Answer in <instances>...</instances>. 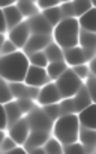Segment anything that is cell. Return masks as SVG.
Returning <instances> with one entry per match:
<instances>
[{"label": "cell", "instance_id": "35", "mask_svg": "<svg viewBox=\"0 0 96 154\" xmlns=\"http://www.w3.org/2000/svg\"><path fill=\"white\" fill-rule=\"evenodd\" d=\"M18 143L9 136V137H3V140H2V151H3V154L5 152H9V151H12V149H15V148H18L17 146Z\"/></svg>", "mask_w": 96, "mask_h": 154}, {"label": "cell", "instance_id": "12", "mask_svg": "<svg viewBox=\"0 0 96 154\" xmlns=\"http://www.w3.org/2000/svg\"><path fill=\"white\" fill-rule=\"evenodd\" d=\"M50 44V38L45 35H30L24 50L27 54L36 53V51H42V48H47V45Z\"/></svg>", "mask_w": 96, "mask_h": 154}, {"label": "cell", "instance_id": "25", "mask_svg": "<svg viewBox=\"0 0 96 154\" xmlns=\"http://www.w3.org/2000/svg\"><path fill=\"white\" fill-rule=\"evenodd\" d=\"M78 139L81 140V145H83L84 148H86V146H93V145H95V139H96L95 130L81 128V131H78Z\"/></svg>", "mask_w": 96, "mask_h": 154}, {"label": "cell", "instance_id": "16", "mask_svg": "<svg viewBox=\"0 0 96 154\" xmlns=\"http://www.w3.org/2000/svg\"><path fill=\"white\" fill-rule=\"evenodd\" d=\"M72 104H74V112H81L90 104H93V100L90 98L86 88H80V91L72 98Z\"/></svg>", "mask_w": 96, "mask_h": 154}, {"label": "cell", "instance_id": "1", "mask_svg": "<svg viewBox=\"0 0 96 154\" xmlns=\"http://www.w3.org/2000/svg\"><path fill=\"white\" fill-rule=\"evenodd\" d=\"M29 66H30L29 56L21 51H15L12 54L3 56L2 62H0V71H2L3 79L12 83L24 82Z\"/></svg>", "mask_w": 96, "mask_h": 154}, {"label": "cell", "instance_id": "20", "mask_svg": "<svg viewBox=\"0 0 96 154\" xmlns=\"http://www.w3.org/2000/svg\"><path fill=\"white\" fill-rule=\"evenodd\" d=\"M42 17L50 23V26L53 27H56L62 20H63V17H62V12H60V6H54V8H50V9H45V11H42Z\"/></svg>", "mask_w": 96, "mask_h": 154}, {"label": "cell", "instance_id": "38", "mask_svg": "<svg viewBox=\"0 0 96 154\" xmlns=\"http://www.w3.org/2000/svg\"><path fill=\"white\" fill-rule=\"evenodd\" d=\"M8 122H9V119H8V113H6L5 107L2 106V128H3V130L8 127Z\"/></svg>", "mask_w": 96, "mask_h": 154}, {"label": "cell", "instance_id": "3", "mask_svg": "<svg viewBox=\"0 0 96 154\" xmlns=\"http://www.w3.org/2000/svg\"><path fill=\"white\" fill-rule=\"evenodd\" d=\"M78 131H80V122H78L77 115H74V113H68V115L60 116L54 124L56 139L65 145L77 142Z\"/></svg>", "mask_w": 96, "mask_h": 154}, {"label": "cell", "instance_id": "36", "mask_svg": "<svg viewBox=\"0 0 96 154\" xmlns=\"http://www.w3.org/2000/svg\"><path fill=\"white\" fill-rule=\"evenodd\" d=\"M36 5H38L39 9L45 11V9H50V8L59 6V5H60V0H38Z\"/></svg>", "mask_w": 96, "mask_h": 154}, {"label": "cell", "instance_id": "26", "mask_svg": "<svg viewBox=\"0 0 96 154\" xmlns=\"http://www.w3.org/2000/svg\"><path fill=\"white\" fill-rule=\"evenodd\" d=\"M72 6L75 11V17H80L93 8V2L92 0H72Z\"/></svg>", "mask_w": 96, "mask_h": 154}, {"label": "cell", "instance_id": "27", "mask_svg": "<svg viewBox=\"0 0 96 154\" xmlns=\"http://www.w3.org/2000/svg\"><path fill=\"white\" fill-rule=\"evenodd\" d=\"M29 62H30V65H35L39 68H45L48 65V59L44 51H36V53L29 54Z\"/></svg>", "mask_w": 96, "mask_h": 154}, {"label": "cell", "instance_id": "17", "mask_svg": "<svg viewBox=\"0 0 96 154\" xmlns=\"http://www.w3.org/2000/svg\"><path fill=\"white\" fill-rule=\"evenodd\" d=\"M78 26L81 30H87V32H95L96 30V21H95V8L89 9L87 12H84L83 15H80L77 18Z\"/></svg>", "mask_w": 96, "mask_h": 154}, {"label": "cell", "instance_id": "14", "mask_svg": "<svg viewBox=\"0 0 96 154\" xmlns=\"http://www.w3.org/2000/svg\"><path fill=\"white\" fill-rule=\"evenodd\" d=\"M11 89H12V94L17 95L20 100H30V98H36L39 95V91L38 88H32V86H27L26 83H12L11 85Z\"/></svg>", "mask_w": 96, "mask_h": 154}, {"label": "cell", "instance_id": "33", "mask_svg": "<svg viewBox=\"0 0 96 154\" xmlns=\"http://www.w3.org/2000/svg\"><path fill=\"white\" fill-rule=\"evenodd\" d=\"M17 45L11 41V39H5L3 41V44H2V54L3 56H8V54H12V53H15L17 51Z\"/></svg>", "mask_w": 96, "mask_h": 154}, {"label": "cell", "instance_id": "4", "mask_svg": "<svg viewBox=\"0 0 96 154\" xmlns=\"http://www.w3.org/2000/svg\"><path fill=\"white\" fill-rule=\"evenodd\" d=\"M56 86H57V89H59V92H60V97L69 98V97L75 95V94L80 91V88H81V80L72 72V69H71V71L66 69V71L59 77V79H57Z\"/></svg>", "mask_w": 96, "mask_h": 154}, {"label": "cell", "instance_id": "24", "mask_svg": "<svg viewBox=\"0 0 96 154\" xmlns=\"http://www.w3.org/2000/svg\"><path fill=\"white\" fill-rule=\"evenodd\" d=\"M65 71H66V63L63 60L62 62H50L48 68H47V74L51 79H59Z\"/></svg>", "mask_w": 96, "mask_h": 154}, {"label": "cell", "instance_id": "39", "mask_svg": "<svg viewBox=\"0 0 96 154\" xmlns=\"http://www.w3.org/2000/svg\"><path fill=\"white\" fill-rule=\"evenodd\" d=\"M18 2H20V0H0V5H2V9H3V8L12 6V5H15Z\"/></svg>", "mask_w": 96, "mask_h": 154}, {"label": "cell", "instance_id": "34", "mask_svg": "<svg viewBox=\"0 0 96 154\" xmlns=\"http://www.w3.org/2000/svg\"><path fill=\"white\" fill-rule=\"evenodd\" d=\"M44 113L50 118V119H56L60 113V106L57 104H50V106H45L44 107Z\"/></svg>", "mask_w": 96, "mask_h": 154}, {"label": "cell", "instance_id": "19", "mask_svg": "<svg viewBox=\"0 0 96 154\" xmlns=\"http://www.w3.org/2000/svg\"><path fill=\"white\" fill-rule=\"evenodd\" d=\"M47 131H32L29 134V139L26 140V146L27 149H33V148H38V146H42L45 145L47 142Z\"/></svg>", "mask_w": 96, "mask_h": 154}, {"label": "cell", "instance_id": "28", "mask_svg": "<svg viewBox=\"0 0 96 154\" xmlns=\"http://www.w3.org/2000/svg\"><path fill=\"white\" fill-rule=\"evenodd\" d=\"M47 154H63V146L57 139H48L44 145Z\"/></svg>", "mask_w": 96, "mask_h": 154}, {"label": "cell", "instance_id": "13", "mask_svg": "<svg viewBox=\"0 0 96 154\" xmlns=\"http://www.w3.org/2000/svg\"><path fill=\"white\" fill-rule=\"evenodd\" d=\"M2 15L5 17V20H6V23H8V27H9L11 30H12L14 27H17L18 24H21L23 14H21V11L18 9L17 5L3 8V9H2Z\"/></svg>", "mask_w": 96, "mask_h": 154}, {"label": "cell", "instance_id": "8", "mask_svg": "<svg viewBox=\"0 0 96 154\" xmlns=\"http://www.w3.org/2000/svg\"><path fill=\"white\" fill-rule=\"evenodd\" d=\"M30 38V27L27 23H21L17 27H14L9 33V39L17 45V47H26L27 41Z\"/></svg>", "mask_w": 96, "mask_h": 154}, {"label": "cell", "instance_id": "22", "mask_svg": "<svg viewBox=\"0 0 96 154\" xmlns=\"http://www.w3.org/2000/svg\"><path fill=\"white\" fill-rule=\"evenodd\" d=\"M3 107H5V110H6V113H8V119H9V122H18L20 121V116H21V107L18 106V103H14V101H11V103H8V104H3Z\"/></svg>", "mask_w": 96, "mask_h": 154}, {"label": "cell", "instance_id": "42", "mask_svg": "<svg viewBox=\"0 0 96 154\" xmlns=\"http://www.w3.org/2000/svg\"><path fill=\"white\" fill-rule=\"evenodd\" d=\"M62 3H65V2H72V0H60Z\"/></svg>", "mask_w": 96, "mask_h": 154}, {"label": "cell", "instance_id": "37", "mask_svg": "<svg viewBox=\"0 0 96 154\" xmlns=\"http://www.w3.org/2000/svg\"><path fill=\"white\" fill-rule=\"evenodd\" d=\"M17 103H18V106L21 107L23 112H29V110L32 109V101H30V100H20V101H17Z\"/></svg>", "mask_w": 96, "mask_h": 154}, {"label": "cell", "instance_id": "29", "mask_svg": "<svg viewBox=\"0 0 96 154\" xmlns=\"http://www.w3.org/2000/svg\"><path fill=\"white\" fill-rule=\"evenodd\" d=\"M2 92H0V100H2V103L3 104H8V103H11L12 101V97H14V94H12V89H11V86L6 83V80L3 79L2 82Z\"/></svg>", "mask_w": 96, "mask_h": 154}, {"label": "cell", "instance_id": "9", "mask_svg": "<svg viewBox=\"0 0 96 154\" xmlns=\"http://www.w3.org/2000/svg\"><path fill=\"white\" fill-rule=\"evenodd\" d=\"M29 134H30V125L27 119H20L11 127V137L17 143H26V140L29 139Z\"/></svg>", "mask_w": 96, "mask_h": 154}, {"label": "cell", "instance_id": "31", "mask_svg": "<svg viewBox=\"0 0 96 154\" xmlns=\"http://www.w3.org/2000/svg\"><path fill=\"white\" fill-rule=\"evenodd\" d=\"M60 12L63 18H75V11L72 6V2H65L60 5Z\"/></svg>", "mask_w": 96, "mask_h": 154}, {"label": "cell", "instance_id": "41", "mask_svg": "<svg viewBox=\"0 0 96 154\" xmlns=\"http://www.w3.org/2000/svg\"><path fill=\"white\" fill-rule=\"evenodd\" d=\"M5 154H29V152L26 149H23V148H15V149H12L9 152H5Z\"/></svg>", "mask_w": 96, "mask_h": 154}, {"label": "cell", "instance_id": "11", "mask_svg": "<svg viewBox=\"0 0 96 154\" xmlns=\"http://www.w3.org/2000/svg\"><path fill=\"white\" fill-rule=\"evenodd\" d=\"M63 59H66V62L72 66H77V65H84L89 57L86 54V51L81 48V47H72V48H66L65 53H63Z\"/></svg>", "mask_w": 96, "mask_h": 154}, {"label": "cell", "instance_id": "18", "mask_svg": "<svg viewBox=\"0 0 96 154\" xmlns=\"http://www.w3.org/2000/svg\"><path fill=\"white\" fill-rule=\"evenodd\" d=\"M78 44L81 45V48H83V50H90V51H93L95 44H96L95 32H87V30H81V29H80Z\"/></svg>", "mask_w": 96, "mask_h": 154}, {"label": "cell", "instance_id": "6", "mask_svg": "<svg viewBox=\"0 0 96 154\" xmlns=\"http://www.w3.org/2000/svg\"><path fill=\"white\" fill-rule=\"evenodd\" d=\"M27 122H29V125L33 131H48L50 127H51V119L44 113V110L32 112Z\"/></svg>", "mask_w": 96, "mask_h": 154}, {"label": "cell", "instance_id": "5", "mask_svg": "<svg viewBox=\"0 0 96 154\" xmlns=\"http://www.w3.org/2000/svg\"><path fill=\"white\" fill-rule=\"evenodd\" d=\"M48 79L50 77H48L45 68H39V66L30 65L29 71H27V75L24 79V83L27 86H32V88H39V86H45L48 83Z\"/></svg>", "mask_w": 96, "mask_h": 154}, {"label": "cell", "instance_id": "23", "mask_svg": "<svg viewBox=\"0 0 96 154\" xmlns=\"http://www.w3.org/2000/svg\"><path fill=\"white\" fill-rule=\"evenodd\" d=\"M17 6L21 11L23 17H33V15H36L38 5L35 2H32V0H20V2L17 3Z\"/></svg>", "mask_w": 96, "mask_h": 154}, {"label": "cell", "instance_id": "7", "mask_svg": "<svg viewBox=\"0 0 96 154\" xmlns=\"http://www.w3.org/2000/svg\"><path fill=\"white\" fill-rule=\"evenodd\" d=\"M60 98H62L60 92H59V89L54 83H48V85L42 86V89L39 91V95H38V101L44 106L56 104Z\"/></svg>", "mask_w": 96, "mask_h": 154}, {"label": "cell", "instance_id": "2", "mask_svg": "<svg viewBox=\"0 0 96 154\" xmlns=\"http://www.w3.org/2000/svg\"><path fill=\"white\" fill-rule=\"evenodd\" d=\"M78 35L80 26L77 18H63L54 27V41L59 47H63L65 50L78 45Z\"/></svg>", "mask_w": 96, "mask_h": 154}, {"label": "cell", "instance_id": "30", "mask_svg": "<svg viewBox=\"0 0 96 154\" xmlns=\"http://www.w3.org/2000/svg\"><path fill=\"white\" fill-rule=\"evenodd\" d=\"M63 154H87V149L81 145V143H68L63 148Z\"/></svg>", "mask_w": 96, "mask_h": 154}, {"label": "cell", "instance_id": "15", "mask_svg": "<svg viewBox=\"0 0 96 154\" xmlns=\"http://www.w3.org/2000/svg\"><path fill=\"white\" fill-rule=\"evenodd\" d=\"M95 104H90L89 107H86L84 110L78 112L77 118H78V122L83 128H90V130H95V125H96V118H95Z\"/></svg>", "mask_w": 96, "mask_h": 154}, {"label": "cell", "instance_id": "40", "mask_svg": "<svg viewBox=\"0 0 96 154\" xmlns=\"http://www.w3.org/2000/svg\"><path fill=\"white\" fill-rule=\"evenodd\" d=\"M29 154H47L45 152V149L42 148V146H38V148H33V149H30V151H27Z\"/></svg>", "mask_w": 96, "mask_h": 154}, {"label": "cell", "instance_id": "32", "mask_svg": "<svg viewBox=\"0 0 96 154\" xmlns=\"http://www.w3.org/2000/svg\"><path fill=\"white\" fill-rule=\"evenodd\" d=\"M89 71H90V68L84 63V65H77V66H72V72L78 77L80 80H83V79H87L89 77Z\"/></svg>", "mask_w": 96, "mask_h": 154}, {"label": "cell", "instance_id": "10", "mask_svg": "<svg viewBox=\"0 0 96 154\" xmlns=\"http://www.w3.org/2000/svg\"><path fill=\"white\" fill-rule=\"evenodd\" d=\"M29 27H30V32H33V35H45L48 36L51 33V26L50 23L41 15H33L29 21H27Z\"/></svg>", "mask_w": 96, "mask_h": 154}, {"label": "cell", "instance_id": "21", "mask_svg": "<svg viewBox=\"0 0 96 154\" xmlns=\"http://www.w3.org/2000/svg\"><path fill=\"white\" fill-rule=\"evenodd\" d=\"M44 53L50 62H62L63 60V51L57 44H48Z\"/></svg>", "mask_w": 96, "mask_h": 154}]
</instances>
